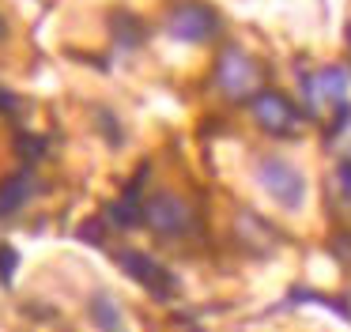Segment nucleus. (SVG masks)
Wrapping results in <instances>:
<instances>
[{
    "mask_svg": "<svg viewBox=\"0 0 351 332\" xmlns=\"http://www.w3.org/2000/svg\"><path fill=\"white\" fill-rule=\"evenodd\" d=\"M110 27H114V34H117L121 45H140L144 42V23H140L136 15H129V12H114L110 15Z\"/></svg>",
    "mask_w": 351,
    "mask_h": 332,
    "instance_id": "obj_11",
    "label": "nucleus"
},
{
    "mask_svg": "<svg viewBox=\"0 0 351 332\" xmlns=\"http://www.w3.org/2000/svg\"><path fill=\"white\" fill-rule=\"evenodd\" d=\"M117 261H121V268L129 272V276L136 279L140 287H147V291L159 294V298H167V294L174 291V279H170V272L162 268L159 261H152L147 253H140V249H121V253H117Z\"/></svg>",
    "mask_w": 351,
    "mask_h": 332,
    "instance_id": "obj_6",
    "label": "nucleus"
},
{
    "mask_svg": "<svg viewBox=\"0 0 351 332\" xmlns=\"http://www.w3.org/2000/svg\"><path fill=\"white\" fill-rule=\"evenodd\" d=\"M343 98H348V72L343 68H321L306 80V102L313 110H332V106L343 110Z\"/></svg>",
    "mask_w": 351,
    "mask_h": 332,
    "instance_id": "obj_7",
    "label": "nucleus"
},
{
    "mask_svg": "<svg viewBox=\"0 0 351 332\" xmlns=\"http://www.w3.org/2000/svg\"><path fill=\"white\" fill-rule=\"evenodd\" d=\"M332 193L340 196L343 204H351V158H340L332 170Z\"/></svg>",
    "mask_w": 351,
    "mask_h": 332,
    "instance_id": "obj_12",
    "label": "nucleus"
},
{
    "mask_svg": "<svg viewBox=\"0 0 351 332\" xmlns=\"http://www.w3.org/2000/svg\"><path fill=\"white\" fill-rule=\"evenodd\" d=\"M250 110H253V121H257L268 136H295L298 132V110L280 95V91H257Z\"/></svg>",
    "mask_w": 351,
    "mask_h": 332,
    "instance_id": "obj_5",
    "label": "nucleus"
},
{
    "mask_svg": "<svg viewBox=\"0 0 351 332\" xmlns=\"http://www.w3.org/2000/svg\"><path fill=\"white\" fill-rule=\"evenodd\" d=\"M80 234H84L87 241H102V230H99V219H95V223H84V226H80Z\"/></svg>",
    "mask_w": 351,
    "mask_h": 332,
    "instance_id": "obj_16",
    "label": "nucleus"
},
{
    "mask_svg": "<svg viewBox=\"0 0 351 332\" xmlns=\"http://www.w3.org/2000/svg\"><path fill=\"white\" fill-rule=\"evenodd\" d=\"M87 309H91V321L99 324L102 332H125L121 306H117V302L110 298L106 291H99V294H95V298H91V306H87Z\"/></svg>",
    "mask_w": 351,
    "mask_h": 332,
    "instance_id": "obj_9",
    "label": "nucleus"
},
{
    "mask_svg": "<svg viewBox=\"0 0 351 332\" xmlns=\"http://www.w3.org/2000/svg\"><path fill=\"white\" fill-rule=\"evenodd\" d=\"M167 34L178 42H212L219 34V15L204 0H174L167 12Z\"/></svg>",
    "mask_w": 351,
    "mask_h": 332,
    "instance_id": "obj_3",
    "label": "nucleus"
},
{
    "mask_svg": "<svg viewBox=\"0 0 351 332\" xmlns=\"http://www.w3.org/2000/svg\"><path fill=\"white\" fill-rule=\"evenodd\" d=\"M16 110H19V98L12 95V91L0 87V113H16Z\"/></svg>",
    "mask_w": 351,
    "mask_h": 332,
    "instance_id": "obj_15",
    "label": "nucleus"
},
{
    "mask_svg": "<svg viewBox=\"0 0 351 332\" xmlns=\"http://www.w3.org/2000/svg\"><path fill=\"white\" fill-rule=\"evenodd\" d=\"M106 219H110L114 226H121V230H125V226L144 223V208L136 204V185H132L129 193L121 196V200H114V204H110V208H106Z\"/></svg>",
    "mask_w": 351,
    "mask_h": 332,
    "instance_id": "obj_10",
    "label": "nucleus"
},
{
    "mask_svg": "<svg viewBox=\"0 0 351 332\" xmlns=\"http://www.w3.org/2000/svg\"><path fill=\"white\" fill-rule=\"evenodd\" d=\"M31 193H34V178H31V170H19V174H12L4 185H0V215H12V211H19L27 200H31Z\"/></svg>",
    "mask_w": 351,
    "mask_h": 332,
    "instance_id": "obj_8",
    "label": "nucleus"
},
{
    "mask_svg": "<svg viewBox=\"0 0 351 332\" xmlns=\"http://www.w3.org/2000/svg\"><path fill=\"white\" fill-rule=\"evenodd\" d=\"M19 151H23V158H42V151H46V140H42V136H27V132H19Z\"/></svg>",
    "mask_w": 351,
    "mask_h": 332,
    "instance_id": "obj_13",
    "label": "nucleus"
},
{
    "mask_svg": "<svg viewBox=\"0 0 351 332\" xmlns=\"http://www.w3.org/2000/svg\"><path fill=\"white\" fill-rule=\"evenodd\" d=\"M16 264H19L16 249H12V246H0V283H8V279H12Z\"/></svg>",
    "mask_w": 351,
    "mask_h": 332,
    "instance_id": "obj_14",
    "label": "nucleus"
},
{
    "mask_svg": "<svg viewBox=\"0 0 351 332\" xmlns=\"http://www.w3.org/2000/svg\"><path fill=\"white\" fill-rule=\"evenodd\" d=\"M193 223H197L193 204L185 200V196L170 193V189H162V193H155L144 200V226H152L162 238H182V234L193 230Z\"/></svg>",
    "mask_w": 351,
    "mask_h": 332,
    "instance_id": "obj_2",
    "label": "nucleus"
},
{
    "mask_svg": "<svg viewBox=\"0 0 351 332\" xmlns=\"http://www.w3.org/2000/svg\"><path fill=\"white\" fill-rule=\"evenodd\" d=\"M257 185L280 204L283 211H302L306 208V178L295 163L283 155H261L257 158Z\"/></svg>",
    "mask_w": 351,
    "mask_h": 332,
    "instance_id": "obj_1",
    "label": "nucleus"
},
{
    "mask_svg": "<svg viewBox=\"0 0 351 332\" xmlns=\"http://www.w3.org/2000/svg\"><path fill=\"white\" fill-rule=\"evenodd\" d=\"M0 42H8V19L0 15Z\"/></svg>",
    "mask_w": 351,
    "mask_h": 332,
    "instance_id": "obj_17",
    "label": "nucleus"
},
{
    "mask_svg": "<svg viewBox=\"0 0 351 332\" xmlns=\"http://www.w3.org/2000/svg\"><path fill=\"white\" fill-rule=\"evenodd\" d=\"M257 80H261V68L245 49L230 45V49L219 53V60H215V87H219L227 98L257 95Z\"/></svg>",
    "mask_w": 351,
    "mask_h": 332,
    "instance_id": "obj_4",
    "label": "nucleus"
}]
</instances>
